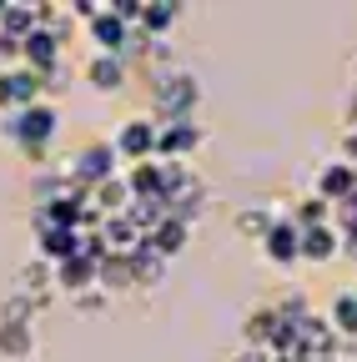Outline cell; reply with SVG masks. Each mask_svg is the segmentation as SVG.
Returning <instances> with one entry per match:
<instances>
[{"label": "cell", "instance_id": "obj_4", "mask_svg": "<svg viewBox=\"0 0 357 362\" xmlns=\"http://www.w3.org/2000/svg\"><path fill=\"white\" fill-rule=\"evenodd\" d=\"M111 151H116V156H131V166H136V161H151V151H156V121H151V116H131V121L111 136Z\"/></svg>", "mask_w": 357, "mask_h": 362}, {"label": "cell", "instance_id": "obj_17", "mask_svg": "<svg viewBox=\"0 0 357 362\" xmlns=\"http://www.w3.org/2000/svg\"><path fill=\"white\" fill-rule=\"evenodd\" d=\"M332 226H337V237H352L357 232V197L332 202Z\"/></svg>", "mask_w": 357, "mask_h": 362}, {"label": "cell", "instance_id": "obj_15", "mask_svg": "<svg viewBox=\"0 0 357 362\" xmlns=\"http://www.w3.org/2000/svg\"><path fill=\"white\" fill-rule=\"evenodd\" d=\"M71 247H76V232H40V252H46V262L56 267V262H66L71 257Z\"/></svg>", "mask_w": 357, "mask_h": 362}, {"label": "cell", "instance_id": "obj_6", "mask_svg": "<svg viewBox=\"0 0 357 362\" xmlns=\"http://www.w3.org/2000/svg\"><path fill=\"white\" fill-rule=\"evenodd\" d=\"M297 242H302V226H297L292 216L272 221V226L262 232V247H267V257H272L277 267H292V262H297Z\"/></svg>", "mask_w": 357, "mask_h": 362}, {"label": "cell", "instance_id": "obj_20", "mask_svg": "<svg viewBox=\"0 0 357 362\" xmlns=\"http://www.w3.org/2000/svg\"><path fill=\"white\" fill-rule=\"evenodd\" d=\"M317 362H342V357H317Z\"/></svg>", "mask_w": 357, "mask_h": 362}, {"label": "cell", "instance_id": "obj_10", "mask_svg": "<svg viewBox=\"0 0 357 362\" xmlns=\"http://www.w3.org/2000/svg\"><path fill=\"white\" fill-rule=\"evenodd\" d=\"M91 40H96V56H121V45H126V25H121V16H116L111 6L91 21Z\"/></svg>", "mask_w": 357, "mask_h": 362}, {"label": "cell", "instance_id": "obj_1", "mask_svg": "<svg viewBox=\"0 0 357 362\" xmlns=\"http://www.w3.org/2000/svg\"><path fill=\"white\" fill-rule=\"evenodd\" d=\"M151 106H156V126H176V121H192L197 101H201V86L187 66H171L161 76H151Z\"/></svg>", "mask_w": 357, "mask_h": 362}, {"label": "cell", "instance_id": "obj_9", "mask_svg": "<svg viewBox=\"0 0 357 362\" xmlns=\"http://www.w3.org/2000/svg\"><path fill=\"white\" fill-rule=\"evenodd\" d=\"M187 242H192V226H187V221H176V216L156 221L151 232H146V247H151L156 257H176V252L187 247Z\"/></svg>", "mask_w": 357, "mask_h": 362}, {"label": "cell", "instance_id": "obj_19", "mask_svg": "<svg viewBox=\"0 0 357 362\" xmlns=\"http://www.w3.org/2000/svg\"><path fill=\"white\" fill-rule=\"evenodd\" d=\"M352 126H357V101H352Z\"/></svg>", "mask_w": 357, "mask_h": 362}, {"label": "cell", "instance_id": "obj_14", "mask_svg": "<svg viewBox=\"0 0 357 362\" xmlns=\"http://www.w3.org/2000/svg\"><path fill=\"white\" fill-rule=\"evenodd\" d=\"M292 221H297V226H327V221H332V202H322V197H302L297 211H292Z\"/></svg>", "mask_w": 357, "mask_h": 362}, {"label": "cell", "instance_id": "obj_11", "mask_svg": "<svg viewBox=\"0 0 357 362\" xmlns=\"http://www.w3.org/2000/svg\"><path fill=\"white\" fill-rule=\"evenodd\" d=\"M35 352V322H0V357H30Z\"/></svg>", "mask_w": 357, "mask_h": 362}, {"label": "cell", "instance_id": "obj_18", "mask_svg": "<svg viewBox=\"0 0 357 362\" xmlns=\"http://www.w3.org/2000/svg\"><path fill=\"white\" fill-rule=\"evenodd\" d=\"M237 362H272V352H262V347H242Z\"/></svg>", "mask_w": 357, "mask_h": 362}, {"label": "cell", "instance_id": "obj_16", "mask_svg": "<svg viewBox=\"0 0 357 362\" xmlns=\"http://www.w3.org/2000/svg\"><path fill=\"white\" fill-rule=\"evenodd\" d=\"M267 226H272V206H247V211L237 216V232H242V237H257V242H262Z\"/></svg>", "mask_w": 357, "mask_h": 362}, {"label": "cell", "instance_id": "obj_8", "mask_svg": "<svg viewBox=\"0 0 357 362\" xmlns=\"http://www.w3.org/2000/svg\"><path fill=\"white\" fill-rule=\"evenodd\" d=\"M327 327H332L337 342H357V292H352V287H342V292L332 297V307H327Z\"/></svg>", "mask_w": 357, "mask_h": 362}, {"label": "cell", "instance_id": "obj_7", "mask_svg": "<svg viewBox=\"0 0 357 362\" xmlns=\"http://www.w3.org/2000/svg\"><path fill=\"white\" fill-rule=\"evenodd\" d=\"M342 252V237L337 226H302V242H297V262H332Z\"/></svg>", "mask_w": 357, "mask_h": 362}, {"label": "cell", "instance_id": "obj_21", "mask_svg": "<svg viewBox=\"0 0 357 362\" xmlns=\"http://www.w3.org/2000/svg\"><path fill=\"white\" fill-rule=\"evenodd\" d=\"M352 292H357V282H352Z\"/></svg>", "mask_w": 357, "mask_h": 362}, {"label": "cell", "instance_id": "obj_2", "mask_svg": "<svg viewBox=\"0 0 357 362\" xmlns=\"http://www.w3.org/2000/svg\"><path fill=\"white\" fill-rule=\"evenodd\" d=\"M56 126H61L56 106H46V101H35V106L16 111V116L6 121V136H11L16 146H25V151L35 156V151H46V146H51V136H56Z\"/></svg>", "mask_w": 357, "mask_h": 362}, {"label": "cell", "instance_id": "obj_12", "mask_svg": "<svg viewBox=\"0 0 357 362\" xmlns=\"http://www.w3.org/2000/svg\"><path fill=\"white\" fill-rule=\"evenodd\" d=\"M86 81H91L96 90H121L126 86V66L116 56H91L86 61Z\"/></svg>", "mask_w": 357, "mask_h": 362}, {"label": "cell", "instance_id": "obj_13", "mask_svg": "<svg viewBox=\"0 0 357 362\" xmlns=\"http://www.w3.org/2000/svg\"><path fill=\"white\" fill-rule=\"evenodd\" d=\"M317 197H322V202H342V197H352V166H347V161H332V166L317 176Z\"/></svg>", "mask_w": 357, "mask_h": 362}, {"label": "cell", "instance_id": "obj_3", "mask_svg": "<svg viewBox=\"0 0 357 362\" xmlns=\"http://www.w3.org/2000/svg\"><path fill=\"white\" fill-rule=\"evenodd\" d=\"M35 101H46V90H40V76L25 71V66H11L0 71V111H25Z\"/></svg>", "mask_w": 357, "mask_h": 362}, {"label": "cell", "instance_id": "obj_5", "mask_svg": "<svg viewBox=\"0 0 357 362\" xmlns=\"http://www.w3.org/2000/svg\"><path fill=\"white\" fill-rule=\"evenodd\" d=\"M201 151V126L197 121H176V126H156V161H187Z\"/></svg>", "mask_w": 357, "mask_h": 362}]
</instances>
